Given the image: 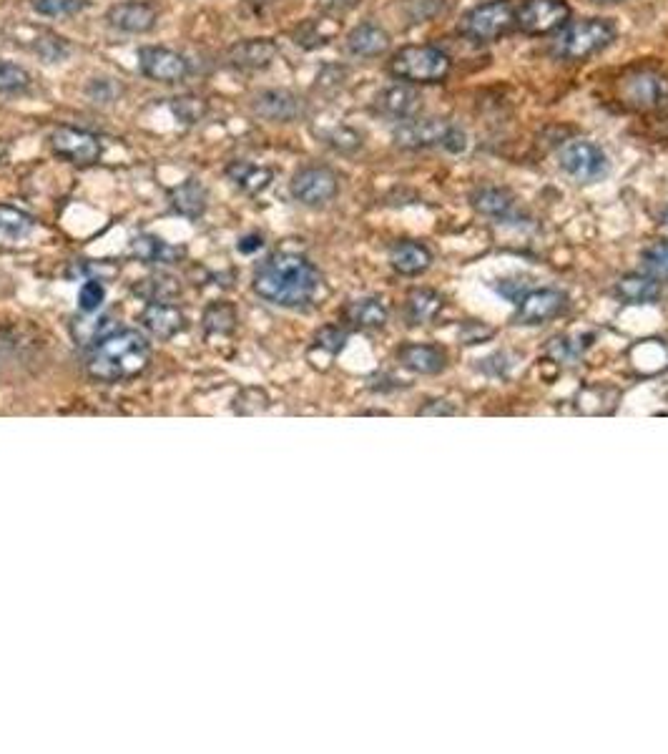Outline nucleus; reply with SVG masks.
<instances>
[{
  "instance_id": "f257e3e1",
  "label": "nucleus",
  "mask_w": 668,
  "mask_h": 754,
  "mask_svg": "<svg viewBox=\"0 0 668 754\" xmlns=\"http://www.w3.org/2000/svg\"><path fill=\"white\" fill-rule=\"evenodd\" d=\"M319 285H322V277H319L317 267L307 257L292 252L272 254L259 264L257 274H254V292L262 300L289 307V310L312 305Z\"/></svg>"
},
{
  "instance_id": "f03ea898",
  "label": "nucleus",
  "mask_w": 668,
  "mask_h": 754,
  "mask_svg": "<svg viewBox=\"0 0 668 754\" xmlns=\"http://www.w3.org/2000/svg\"><path fill=\"white\" fill-rule=\"evenodd\" d=\"M151 345L139 330H111L96 340L88 357V375L101 383H121L146 370Z\"/></svg>"
},
{
  "instance_id": "7ed1b4c3",
  "label": "nucleus",
  "mask_w": 668,
  "mask_h": 754,
  "mask_svg": "<svg viewBox=\"0 0 668 754\" xmlns=\"http://www.w3.org/2000/svg\"><path fill=\"white\" fill-rule=\"evenodd\" d=\"M387 71L405 83H442L450 76V58L435 46H405L390 58Z\"/></svg>"
},
{
  "instance_id": "20e7f679",
  "label": "nucleus",
  "mask_w": 668,
  "mask_h": 754,
  "mask_svg": "<svg viewBox=\"0 0 668 754\" xmlns=\"http://www.w3.org/2000/svg\"><path fill=\"white\" fill-rule=\"evenodd\" d=\"M613 41H616V26L611 21L583 18V21H573L563 28V33L555 41V51L566 61H586L611 46Z\"/></svg>"
},
{
  "instance_id": "39448f33",
  "label": "nucleus",
  "mask_w": 668,
  "mask_h": 754,
  "mask_svg": "<svg viewBox=\"0 0 668 754\" xmlns=\"http://www.w3.org/2000/svg\"><path fill=\"white\" fill-rule=\"evenodd\" d=\"M618 99L626 109L651 114L668 106V76L656 68H633L618 81Z\"/></svg>"
},
{
  "instance_id": "423d86ee",
  "label": "nucleus",
  "mask_w": 668,
  "mask_h": 754,
  "mask_svg": "<svg viewBox=\"0 0 668 754\" xmlns=\"http://www.w3.org/2000/svg\"><path fill=\"white\" fill-rule=\"evenodd\" d=\"M515 26V8L510 0H488L468 11L460 21V33L473 43H493Z\"/></svg>"
},
{
  "instance_id": "0eeeda50",
  "label": "nucleus",
  "mask_w": 668,
  "mask_h": 754,
  "mask_svg": "<svg viewBox=\"0 0 668 754\" xmlns=\"http://www.w3.org/2000/svg\"><path fill=\"white\" fill-rule=\"evenodd\" d=\"M571 8L566 0H523L515 8V26L528 36H550L568 26Z\"/></svg>"
},
{
  "instance_id": "6e6552de",
  "label": "nucleus",
  "mask_w": 668,
  "mask_h": 754,
  "mask_svg": "<svg viewBox=\"0 0 668 754\" xmlns=\"http://www.w3.org/2000/svg\"><path fill=\"white\" fill-rule=\"evenodd\" d=\"M515 325L538 327L561 317L568 307V295L555 287H533L520 295L515 302Z\"/></svg>"
},
{
  "instance_id": "1a4fd4ad",
  "label": "nucleus",
  "mask_w": 668,
  "mask_h": 754,
  "mask_svg": "<svg viewBox=\"0 0 668 754\" xmlns=\"http://www.w3.org/2000/svg\"><path fill=\"white\" fill-rule=\"evenodd\" d=\"M558 159H561V169L566 171L568 176H573L576 181H581V184L598 181L608 174L606 154H603L601 146L593 144V141H568L561 149Z\"/></svg>"
},
{
  "instance_id": "9d476101",
  "label": "nucleus",
  "mask_w": 668,
  "mask_h": 754,
  "mask_svg": "<svg viewBox=\"0 0 668 754\" xmlns=\"http://www.w3.org/2000/svg\"><path fill=\"white\" fill-rule=\"evenodd\" d=\"M292 197L297 202L307 204V207H322V204L332 202L340 192V181L337 174L327 166H307V169L297 171L292 179Z\"/></svg>"
},
{
  "instance_id": "9b49d317",
  "label": "nucleus",
  "mask_w": 668,
  "mask_h": 754,
  "mask_svg": "<svg viewBox=\"0 0 668 754\" xmlns=\"http://www.w3.org/2000/svg\"><path fill=\"white\" fill-rule=\"evenodd\" d=\"M51 146L61 159L78 166H91L101 159V141L83 129L58 126L51 134Z\"/></svg>"
},
{
  "instance_id": "f8f14e48",
  "label": "nucleus",
  "mask_w": 668,
  "mask_h": 754,
  "mask_svg": "<svg viewBox=\"0 0 668 754\" xmlns=\"http://www.w3.org/2000/svg\"><path fill=\"white\" fill-rule=\"evenodd\" d=\"M139 68L146 78L161 83L184 81L189 73V61L181 53L169 51V48L146 46L139 48Z\"/></svg>"
},
{
  "instance_id": "ddd939ff",
  "label": "nucleus",
  "mask_w": 668,
  "mask_h": 754,
  "mask_svg": "<svg viewBox=\"0 0 668 754\" xmlns=\"http://www.w3.org/2000/svg\"><path fill=\"white\" fill-rule=\"evenodd\" d=\"M453 124L445 119H407L395 129V144L400 149H427L445 144Z\"/></svg>"
},
{
  "instance_id": "4468645a",
  "label": "nucleus",
  "mask_w": 668,
  "mask_h": 754,
  "mask_svg": "<svg viewBox=\"0 0 668 754\" xmlns=\"http://www.w3.org/2000/svg\"><path fill=\"white\" fill-rule=\"evenodd\" d=\"M397 360L415 375H440L448 367V352L432 342H407L397 350Z\"/></svg>"
},
{
  "instance_id": "2eb2a0df",
  "label": "nucleus",
  "mask_w": 668,
  "mask_h": 754,
  "mask_svg": "<svg viewBox=\"0 0 668 754\" xmlns=\"http://www.w3.org/2000/svg\"><path fill=\"white\" fill-rule=\"evenodd\" d=\"M375 106L380 114L390 116V119L407 121L415 119L422 111V96L410 86V83H397V86L380 91Z\"/></svg>"
},
{
  "instance_id": "dca6fc26",
  "label": "nucleus",
  "mask_w": 668,
  "mask_h": 754,
  "mask_svg": "<svg viewBox=\"0 0 668 754\" xmlns=\"http://www.w3.org/2000/svg\"><path fill=\"white\" fill-rule=\"evenodd\" d=\"M613 295L623 305H656L663 297V285L653 274H626L616 282Z\"/></svg>"
},
{
  "instance_id": "f3484780",
  "label": "nucleus",
  "mask_w": 668,
  "mask_h": 754,
  "mask_svg": "<svg viewBox=\"0 0 668 754\" xmlns=\"http://www.w3.org/2000/svg\"><path fill=\"white\" fill-rule=\"evenodd\" d=\"M156 8L151 3H139V0H131V3H119V6L108 8L106 21L114 28L126 33H146L156 26Z\"/></svg>"
},
{
  "instance_id": "a211bd4d",
  "label": "nucleus",
  "mask_w": 668,
  "mask_h": 754,
  "mask_svg": "<svg viewBox=\"0 0 668 754\" xmlns=\"http://www.w3.org/2000/svg\"><path fill=\"white\" fill-rule=\"evenodd\" d=\"M279 48L277 43L269 41V38H249V41L234 43L229 48V63L234 68H242V71H259V68H267L269 63L277 58Z\"/></svg>"
},
{
  "instance_id": "6ab92c4d",
  "label": "nucleus",
  "mask_w": 668,
  "mask_h": 754,
  "mask_svg": "<svg viewBox=\"0 0 668 754\" xmlns=\"http://www.w3.org/2000/svg\"><path fill=\"white\" fill-rule=\"evenodd\" d=\"M254 111L267 121H279L287 124L302 114V101L294 93L282 91V88H272V91H262L254 99Z\"/></svg>"
},
{
  "instance_id": "aec40b11",
  "label": "nucleus",
  "mask_w": 668,
  "mask_h": 754,
  "mask_svg": "<svg viewBox=\"0 0 668 754\" xmlns=\"http://www.w3.org/2000/svg\"><path fill=\"white\" fill-rule=\"evenodd\" d=\"M146 330L151 332L159 340H171L174 335H179L184 330V312L179 307L169 305V302H149V307L141 315Z\"/></svg>"
},
{
  "instance_id": "412c9836",
  "label": "nucleus",
  "mask_w": 668,
  "mask_h": 754,
  "mask_svg": "<svg viewBox=\"0 0 668 754\" xmlns=\"http://www.w3.org/2000/svg\"><path fill=\"white\" fill-rule=\"evenodd\" d=\"M390 264L397 274L402 277H417V274L427 272L432 264V252L420 242H397L390 249Z\"/></svg>"
},
{
  "instance_id": "4be33fe9",
  "label": "nucleus",
  "mask_w": 668,
  "mask_h": 754,
  "mask_svg": "<svg viewBox=\"0 0 668 754\" xmlns=\"http://www.w3.org/2000/svg\"><path fill=\"white\" fill-rule=\"evenodd\" d=\"M470 204H473V209L478 214L490 219H500V222L510 219V214L515 209L513 194L508 189H503V186H480V189H475L470 194Z\"/></svg>"
},
{
  "instance_id": "5701e85b",
  "label": "nucleus",
  "mask_w": 668,
  "mask_h": 754,
  "mask_svg": "<svg viewBox=\"0 0 668 754\" xmlns=\"http://www.w3.org/2000/svg\"><path fill=\"white\" fill-rule=\"evenodd\" d=\"M445 310V297L430 287H417L407 295L405 317L410 325H430Z\"/></svg>"
},
{
  "instance_id": "b1692460",
  "label": "nucleus",
  "mask_w": 668,
  "mask_h": 754,
  "mask_svg": "<svg viewBox=\"0 0 668 754\" xmlns=\"http://www.w3.org/2000/svg\"><path fill=\"white\" fill-rule=\"evenodd\" d=\"M390 48V33L377 23H360L347 36V51L360 58H375Z\"/></svg>"
},
{
  "instance_id": "393cba45",
  "label": "nucleus",
  "mask_w": 668,
  "mask_h": 754,
  "mask_svg": "<svg viewBox=\"0 0 668 754\" xmlns=\"http://www.w3.org/2000/svg\"><path fill=\"white\" fill-rule=\"evenodd\" d=\"M33 229H36V222L31 214L11 207V204H0V249L18 247L31 237Z\"/></svg>"
},
{
  "instance_id": "a878e982",
  "label": "nucleus",
  "mask_w": 668,
  "mask_h": 754,
  "mask_svg": "<svg viewBox=\"0 0 668 754\" xmlns=\"http://www.w3.org/2000/svg\"><path fill=\"white\" fill-rule=\"evenodd\" d=\"M345 315L360 330H380L390 320V310L380 297H362V300L350 302Z\"/></svg>"
},
{
  "instance_id": "bb28decb",
  "label": "nucleus",
  "mask_w": 668,
  "mask_h": 754,
  "mask_svg": "<svg viewBox=\"0 0 668 754\" xmlns=\"http://www.w3.org/2000/svg\"><path fill=\"white\" fill-rule=\"evenodd\" d=\"M169 199L171 207H174L181 217L196 219L201 217L206 209V189L199 179H186L184 184L174 186Z\"/></svg>"
},
{
  "instance_id": "cd10ccee",
  "label": "nucleus",
  "mask_w": 668,
  "mask_h": 754,
  "mask_svg": "<svg viewBox=\"0 0 668 754\" xmlns=\"http://www.w3.org/2000/svg\"><path fill=\"white\" fill-rule=\"evenodd\" d=\"M131 249H134V254L141 259V262H149V264H174L184 257V249L181 247H174V244L164 242V239H159V237H149V234L136 237L134 244H131Z\"/></svg>"
},
{
  "instance_id": "c85d7f7f",
  "label": "nucleus",
  "mask_w": 668,
  "mask_h": 754,
  "mask_svg": "<svg viewBox=\"0 0 668 754\" xmlns=\"http://www.w3.org/2000/svg\"><path fill=\"white\" fill-rule=\"evenodd\" d=\"M229 179L247 194H259L264 192L272 181V171L264 169V166L249 164V161H234L232 166L227 169Z\"/></svg>"
},
{
  "instance_id": "c756f323",
  "label": "nucleus",
  "mask_w": 668,
  "mask_h": 754,
  "mask_svg": "<svg viewBox=\"0 0 668 754\" xmlns=\"http://www.w3.org/2000/svg\"><path fill=\"white\" fill-rule=\"evenodd\" d=\"M340 26L329 18H314V21H304L302 26L294 31V41L302 48H319L324 43L332 41L337 36Z\"/></svg>"
},
{
  "instance_id": "7c9ffc66",
  "label": "nucleus",
  "mask_w": 668,
  "mask_h": 754,
  "mask_svg": "<svg viewBox=\"0 0 668 754\" xmlns=\"http://www.w3.org/2000/svg\"><path fill=\"white\" fill-rule=\"evenodd\" d=\"M136 292L149 302H169L171 297L179 292V285H176L171 277L156 274V277H149V279H144V282H139V285H136Z\"/></svg>"
},
{
  "instance_id": "2f4dec72",
  "label": "nucleus",
  "mask_w": 668,
  "mask_h": 754,
  "mask_svg": "<svg viewBox=\"0 0 668 754\" xmlns=\"http://www.w3.org/2000/svg\"><path fill=\"white\" fill-rule=\"evenodd\" d=\"M613 393H616V390L606 388L603 398H596V388H586L576 398L578 413H583V415H608V413H613V410H616V405H608V403H611V400H608V395H613ZM613 403H618V400H613Z\"/></svg>"
},
{
  "instance_id": "473e14b6",
  "label": "nucleus",
  "mask_w": 668,
  "mask_h": 754,
  "mask_svg": "<svg viewBox=\"0 0 668 754\" xmlns=\"http://www.w3.org/2000/svg\"><path fill=\"white\" fill-rule=\"evenodd\" d=\"M234 322H237V315H234V307H229L227 302H216V305H211L204 315L206 330L219 332V335L232 332Z\"/></svg>"
},
{
  "instance_id": "72a5a7b5",
  "label": "nucleus",
  "mask_w": 668,
  "mask_h": 754,
  "mask_svg": "<svg viewBox=\"0 0 668 754\" xmlns=\"http://www.w3.org/2000/svg\"><path fill=\"white\" fill-rule=\"evenodd\" d=\"M643 267L648 269V274L658 279H668V239H661V242H653L651 247L643 249L641 254Z\"/></svg>"
},
{
  "instance_id": "f704fd0d",
  "label": "nucleus",
  "mask_w": 668,
  "mask_h": 754,
  "mask_svg": "<svg viewBox=\"0 0 668 754\" xmlns=\"http://www.w3.org/2000/svg\"><path fill=\"white\" fill-rule=\"evenodd\" d=\"M171 111L176 114V119L184 121V124H199L206 116L209 106L199 96H181V99L171 101Z\"/></svg>"
},
{
  "instance_id": "c9c22d12",
  "label": "nucleus",
  "mask_w": 668,
  "mask_h": 754,
  "mask_svg": "<svg viewBox=\"0 0 668 754\" xmlns=\"http://www.w3.org/2000/svg\"><path fill=\"white\" fill-rule=\"evenodd\" d=\"M28 86H31V76H28L26 68L11 61H0V93L23 91Z\"/></svg>"
},
{
  "instance_id": "e433bc0d",
  "label": "nucleus",
  "mask_w": 668,
  "mask_h": 754,
  "mask_svg": "<svg viewBox=\"0 0 668 754\" xmlns=\"http://www.w3.org/2000/svg\"><path fill=\"white\" fill-rule=\"evenodd\" d=\"M103 300H106V287L98 279H88V282L81 285V290H78V307L86 315H93V312L101 310Z\"/></svg>"
},
{
  "instance_id": "4c0bfd02",
  "label": "nucleus",
  "mask_w": 668,
  "mask_h": 754,
  "mask_svg": "<svg viewBox=\"0 0 668 754\" xmlns=\"http://www.w3.org/2000/svg\"><path fill=\"white\" fill-rule=\"evenodd\" d=\"M345 345H347V332L337 325L322 327V330L317 332V337H314V347L327 352L329 357H334L337 352L345 350Z\"/></svg>"
},
{
  "instance_id": "58836bf2",
  "label": "nucleus",
  "mask_w": 668,
  "mask_h": 754,
  "mask_svg": "<svg viewBox=\"0 0 668 754\" xmlns=\"http://www.w3.org/2000/svg\"><path fill=\"white\" fill-rule=\"evenodd\" d=\"M586 347H591V342L576 345V337H555L548 345V355L553 357L555 362H573L583 355Z\"/></svg>"
},
{
  "instance_id": "ea45409f",
  "label": "nucleus",
  "mask_w": 668,
  "mask_h": 754,
  "mask_svg": "<svg viewBox=\"0 0 668 754\" xmlns=\"http://www.w3.org/2000/svg\"><path fill=\"white\" fill-rule=\"evenodd\" d=\"M33 8L43 16H73L86 8V0H33Z\"/></svg>"
},
{
  "instance_id": "a19ab883",
  "label": "nucleus",
  "mask_w": 668,
  "mask_h": 754,
  "mask_svg": "<svg viewBox=\"0 0 668 754\" xmlns=\"http://www.w3.org/2000/svg\"><path fill=\"white\" fill-rule=\"evenodd\" d=\"M327 144L332 146V149L342 151V154H352V151L360 149L362 139L352 129H345V126H342V129H334L332 134L327 136Z\"/></svg>"
},
{
  "instance_id": "79ce46f5",
  "label": "nucleus",
  "mask_w": 668,
  "mask_h": 754,
  "mask_svg": "<svg viewBox=\"0 0 668 754\" xmlns=\"http://www.w3.org/2000/svg\"><path fill=\"white\" fill-rule=\"evenodd\" d=\"M490 337H493V330L488 325H483V322L470 320L463 322V327H460V342L463 345H483Z\"/></svg>"
},
{
  "instance_id": "37998d69",
  "label": "nucleus",
  "mask_w": 668,
  "mask_h": 754,
  "mask_svg": "<svg viewBox=\"0 0 668 754\" xmlns=\"http://www.w3.org/2000/svg\"><path fill=\"white\" fill-rule=\"evenodd\" d=\"M36 51L41 53V56L46 58V61H51V63L61 61V58L68 56L66 41H63V38H58V36H51V33H48L46 38H41V41L36 43Z\"/></svg>"
},
{
  "instance_id": "c03bdc74",
  "label": "nucleus",
  "mask_w": 668,
  "mask_h": 754,
  "mask_svg": "<svg viewBox=\"0 0 668 754\" xmlns=\"http://www.w3.org/2000/svg\"><path fill=\"white\" fill-rule=\"evenodd\" d=\"M417 415H427V418H435V415H440V418H448V415H458V408H455L450 400L432 398V400H425V403L417 408Z\"/></svg>"
},
{
  "instance_id": "a18cd8bd",
  "label": "nucleus",
  "mask_w": 668,
  "mask_h": 754,
  "mask_svg": "<svg viewBox=\"0 0 668 754\" xmlns=\"http://www.w3.org/2000/svg\"><path fill=\"white\" fill-rule=\"evenodd\" d=\"M360 0H317L319 11L327 13V16H342V13L352 11Z\"/></svg>"
},
{
  "instance_id": "49530a36",
  "label": "nucleus",
  "mask_w": 668,
  "mask_h": 754,
  "mask_svg": "<svg viewBox=\"0 0 668 754\" xmlns=\"http://www.w3.org/2000/svg\"><path fill=\"white\" fill-rule=\"evenodd\" d=\"M237 247H239V252L252 254V252H257V249L264 247V239L259 237V234H249V237H244L242 242L237 244Z\"/></svg>"
},
{
  "instance_id": "de8ad7c7",
  "label": "nucleus",
  "mask_w": 668,
  "mask_h": 754,
  "mask_svg": "<svg viewBox=\"0 0 668 754\" xmlns=\"http://www.w3.org/2000/svg\"><path fill=\"white\" fill-rule=\"evenodd\" d=\"M661 224L668 229V207L663 209V214H661Z\"/></svg>"
},
{
  "instance_id": "09e8293b",
  "label": "nucleus",
  "mask_w": 668,
  "mask_h": 754,
  "mask_svg": "<svg viewBox=\"0 0 668 754\" xmlns=\"http://www.w3.org/2000/svg\"><path fill=\"white\" fill-rule=\"evenodd\" d=\"M593 3H601V6H606V3H621V0H593Z\"/></svg>"
}]
</instances>
